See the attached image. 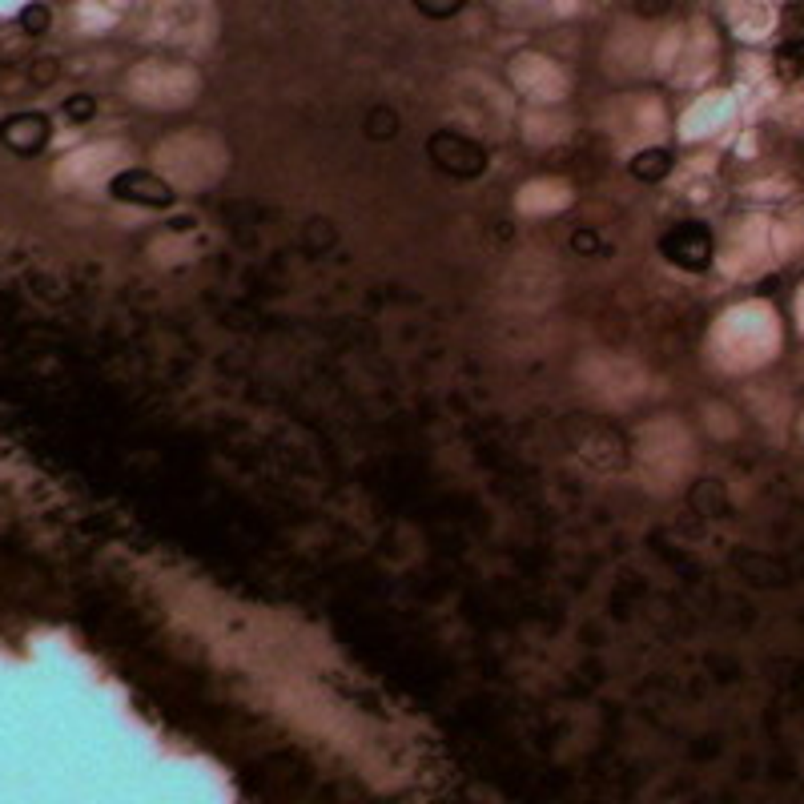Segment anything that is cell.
I'll use <instances>...</instances> for the list:
<instances>
[{
	"mask_svg": "<svg viewBox=\"0 0 804 804\" xmlns=\"http://www.w3.org/2000/svg\"><path fill=\"white\" fill-rule=\"evenodd\" d=\"M423 13H431V16H447V13H455L463 0H415Z\"/></svg>",
	"mask_w": 804,
	"mask_h": 804,
	"instance_id": "cell-1",
	"label": "cell"
}]
</instances>
